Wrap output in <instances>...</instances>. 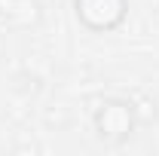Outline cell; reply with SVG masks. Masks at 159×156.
<instances>
[{
  "label": "cell",
  "mask_w": 159,
  "mask_h": 156,
  "mask_svg": "<svg viewBox=\"0 0 159 156\" xmlns=\"http://www.w3.org/2000/svg\"><path fill=\"white\" fill-rule=\"evenodd\" d=\"M77 21L92 34H110L129 16V0H74Z\"/></svg>",
  "instance_id": "2"
},
{
  "label": "cell",
  "mask_w": 159,
  "mask_h": 156,
  "mask_svg": "<svg viewBox=\"0 0 159 156\" xmlns=\"http://www.w3.org/2000/svg\"><path fill=\"white\" fill-rule=\"evenodd\" d=\"M92 126L104 144H125L138 129L135 104L125 98H104V101H98V107L92 113Z\"/></svg>",
  "instance_id": "1"
}]
</instances>
